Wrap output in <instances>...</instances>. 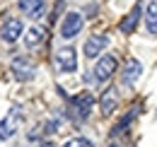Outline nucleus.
<instances>
[{"mask_svg":"<svg viewBox=\"0 0 157 147\" xmlns=\"http://www.w3.org/2000/svg\"><path fill=\"white\" fill-rule=\"evenodd\" d=\"M56 68L63 75H70L78 70V53H75L73 46H63L56 51Z\"/></svg>","mask_w":157,"mask_h":147,"instance_id":"2","label":"nucleus"},{"mask_svg":"<svg viewBox=\"0 0 157 147\" xmlns=\"http://www.w3.org/2000/svg\"><path fill=\"white\" fill-rule=\"evenodd\" d=\"M99 106H101V113H104V116H109V113L116 111V106H118V92H116V87H106V89H104Z\"/></svg>","mask_w":157,"mask_h":147,"instance_id":"11","label":"nucleus"},{"mask_svg":"<svg viewBox=\"0 0 157 147\" xmlns=\"http://www.w3.org/2000/svg\"><path fill=\"white\" fill-rule=\"evenodd\" d=\"M20 121H22V113L17 106L7 111V116L0 121V140H10L17 133V128H20Z\"/></svg>","mask_w":157,"mask_h":147,"instance_id":"6","label":"nucleus"},{"mask_svg":"<svg viewBox=\"0 0 157 147\" xmlns=\"http://www.w3.org/2000/svg\"><path fill=\"white\" fill-rule=\"evenodd\" d=\"M22 34H24V32H22V22L20 19H10V22H5L2 29H0V36H2L5 43H15Z\"/></svg>","mask_w":157,"mask_h":147,"instance_id":"9","label":"nucleus"},{"mask_svg":"<svg viewBox=\"0 0 157 147\" xmlns=\"http://www.w3.org/2000/svg\"><path fill=\"white\" fill-rule=\"evenodd\" d=\"M143 75V63L138 58H128L123 63V70H121V85L123 87H133Z\"/></svg>","mask_w":157,"mask_h":147,"instance_id":"5","label":"nucleus"},{"mask_svg":"<svg viewBox=\"0 0 157 147\" xmlns=\"http://www.w3.org/2000/svg\"><path fill=\"white\" fill-rule=\"evenodd\" d=\"M109 147H118V145H109Z\"/></svg>","mask_w":157,"mask_h":147,"instance_id":"18","label":"nucleus"},{"mask_svg":"<svg viewBox=\"0 0 157 147\" xmlns=\"http://www.w3.org/2000/svg\"><path fill=\"white\" fill-rule=\"evenodd\" d=\"M116 68H118L116 55L104 53L97 60V65H94V80H97V82H106V80H111V75L116 73Z\"/></svg>","mask_w":157,"mask_h":147,"instance_id":"3","label":"nucleus"},{"mask_svg":"<svg viewBox=\"0 0 157 147\" xmlns=\"http://www.w3.org/2000/svg\"><path fill=\"white\" fill-rule=\"evenodd\" d=\"M12 73L15 77L20 80V82H29V80H34V63L27 58V55H17V58H12Z\"/></svg>","mask_w":157,"mask_h":147,"instance_id":"7","label":"nucleus"},{"mask_svg":"<svg viewBox=\"0 0 157 147\" xmlns=\"http://www.w3.org/2000/svg\"><path fill=\"white\" fill-rule=\"evenodd\" d=\"M82 27H85V19L80 12H68L63 22H60V36L63 39H75L82 32Z\"/></svg>","mask_w":157,"mask_h":147,"instance_id":"4","label":"nucleus"},{"mask_svg":"<svg viewBox=\"0 0 157 147\" xmlns=\"http://www.w3.org/2000/svg\"><path fill=\"white\" fill-rule=\"evenodd\" d=\"M60 147H94V142L87 140V138H70V140H65Z\"/></svg>","mask_w":157,"mask_h":147,"instance_id":"15","label":"nucleus"},{"mask_svg":"<svg viewBox=\"0 0 157 147\" xmlns=\"http://www.w3.org/2000/svg\"><path fill=\"white\" fill-rule=\"evenodd\" d=\"M17 5H20V10L27 17H41V12H44V7H46L44 0H20Z\"/></svg>","mask_w":157,"mask_h":147,"instance_id":"12","label":"nucleus"},{"mask_svg":"<svg viewBox=\"0 0 157 147\" xmlns=\"http://www.w3.org/2000/svg\"><path fill=\"white\" fill-rule=\"evenodd\" d=\"M140 12H143V5H140V2H136V7H133L126 17L121 19L118 29H121L123 34H133V32H136V27H138V19H140Z\"/></svg>","mask_w":157,"mask_h":147,"instance_id":"10","label":"nucleus"},{"mask_svg":"<svg viewBox=\"0 0 157 147\" xmlns=\"http://www.w3.org/2000/svg\"><path fill=\"white\" fill-rule=\"evenodd\" d=\"M133 118H136V109L131 111V113H128L123 121H118V123H116V128H114V135H121V133H126V128L131 126V121H133Z\"/></svg>","mask_w":157,"mask_h":147,"instance_id":"16","label":"nucleus"},{"mask_svg":"<svg viewBox=\"0 0 157 147\" xmlns=\"http://www.w3.org/2000/svg\"><path fill=\"white\" fill-rule=\"evenodd\" d=\"M145 27L152 36H157V0H150L145 7Z\"/></svg>","mask_w":157,"mask_h":147,"instance_id":"13","label":"nucleus"},{"mask_svg":"<svg viewBox=\"0 0 157 147\" xmlns=\"http://www.w3.org/2000/svg\"><path fill=\"white\" fill-rule=\"evenodd\" d=\"M24 41H27V46H39L41 41H44V29H41V27H32V29L27 32Z\"/></svg>","mask_w":157,"mask_h":147,"instance_id":"14","label":"nucleus"},{"mask_svg":"<svg viewBox=\"0 0 157 147\" xmlns=\"http://www.w3.org/2000/svg\"><path fill=\"white\" fill-rule=\"evenodd\" d=\"M39 147H53V142H41Z\"/></svg>","mask_w":157,"mask_h":147,"instance_id":"17","label":"nucleus"},{"mask_svg":"<svg viewBox=\"0 0 157 147\" xmlns=\"http://www.w3.org/2000/svg\"><path fill=\"white\" fill-rule=\"evenodd\" d=\"M94 109V96L90 92H80L78 96H73L70 99V104H68V111H70V118H75V121H87L90 118V113Z\"/></svg>","mask_w":157,"mask_h":147,"instance_id":"1","label":"nucleus"},{"mask_svg":"<svg viewBox=\"0 0 157 147\" xmlns=\"http://www.w3.org/2000/svg\"><path fill=\"white\" fill-rule=\"evenodd\" d=\"M109 46V36L106 34H92V36L85 41V55L87 58H99V55L104 53V48Z\"/></svg>","mask_w":157,"mask_h":147,"instance_id":"8","label":"nucleus"}]
</instances>
